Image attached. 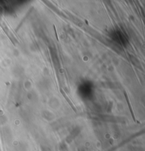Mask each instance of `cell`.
I'll return each instance as SVG.
<instances>
[{
    "label": "cell",
    "mask_w": 145,
    "mask_h": 151,
    "mask_svg": "<svg viewBox=\"0 0 145 151\" xmlns=\"http://www.w3.org/2000/svg\"><path fill=\"white\" fill-rule=\"evenodd\" d=\"M60 91H61V93H62V95L64 96V98H65V99L67 100V101L68 102V103H69V104H70V106L72 107V108L73 109H74V112H76V108L74 107V106L73 103L72 102H71V101H70V98H68V97H67V96L66 95V94L65 93V92L63 91V90H62V89H60Z\"/></svg>",
    "instance_id": "1"
},
{
    "label": "cell",
    "mask_w": 145,
    "mask_h": 151,
    "mask_svg": "<svg viewBox=\"0 0 145 151\" xmlns=\"http://www.w3.org/2000/svg\"><path fill=\"white\" fill-rule=\"evenodd\" d=\"M125 98H126V100H127V104H128V106H129V107H130V112H131V113H132V117H133V119H134V120H135V115H134V113H133V111H132V107H131V104H130V100H129V98H128V97H127V94L125 92Z\"/></svg>",
    "instance_id": "2"
},
{
    "label": "cell",
    "mask_w": 145,
    "mask_h": 151,
    "mask_svg": "<svg viewBox=\"0 0 145 151\" xmlns=\"http://www.w3.org/2000/svg\"><path fill=\"white\" fill-rule=\"evenodd\" d=\"M53 28H54V30H55V35H56L57 40H58V36H57V31H56V27H55V25H53Z\"/></svg>",
    "instance_id": "3"
}]
</instances>
